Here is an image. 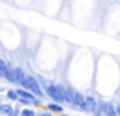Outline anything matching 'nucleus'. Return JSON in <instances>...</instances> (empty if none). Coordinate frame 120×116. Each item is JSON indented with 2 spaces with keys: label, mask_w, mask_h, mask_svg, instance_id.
Masks as SVG:
<instances>
[{
  "label": "nucleus",
  "mask_w": 120,
  "mask_h": 116,
  "mask_svg": "<svg viewBox=\"0 0 120 116\" xmlns=\"http://www.w3.org/2000/svg\"><path fill=\"white\" fill-rule=\"evenodd\" d=\"M105 116H118L116 114V107H114L112 101H107V105H105Z\"/></svg>",
  "instance_id": "nucleus-4"
},
{
  "label": "nucleus",
  "mask_w": 120,
  "mask_h": 116,
  "mask_svg": "<svg viewBox=\"0 0 120 116\" xmlns=\"http://www.w3.org/2000/svg\"><path fill=\"white\" fill-rule=\"evenodd\" d=\"M38 116H52V114H51V112H49V110H47V112H39V114H38Z\"/></svg>",
  "instance_id": "nucleus-11"
},
{
  "label": "nucleus",
  "mask_w": 120,
  "mask_h": 116,
  "mask_svg": "<svg viewBox=\"0 0 120 116\" xmlns=\"http://www.w3.org/2000/svg\"><path fill=\"white\" fill-rule=\"evenodd\" d=\"M21 88L32 92L36 97H43V95H45V90H43V86L39 84V79H36V77H32V75H26V79H24V82H22Z\"/></svg>",
  "instance_id": "nucleus-1"
},
{
  "label": "nucleus",
  "mask_w": 120,
  "mask_h": 116,
  "mask_svg": "<svg viewBox=\"0 0 120 116\" xmlns=\"http://www.w3.org/2000/svg\"><path fill=\"white\" fill-rule=\"evenodd\" d=\"M21 116H38V114H36V110L32 107H28V109H22L21 110Z\"/></svg>",
  "instance_id": "nucleus-9"
},
{
  "label": "nucleus",
  "mask_w": 120,
  "mask_h": 116,
  "mask_svg": "<svg viewBox=\"0 0 120 116\" xmlns=\"http://www.w3.org/2000/svg\"><path fill=\"white\" fill-rule=\"evenodd\" d=\"M47 110L49 112H64V105H58V103H47Z\"/></svg>",
  "instance_id": "nucleus-5"
},
{
  "label": "nucleus",
  "mask_w": 120,
  "mask_h": 116,
  "mask_svg": "<svg viewBox=\"0 0 120 116\" xmlns=\"http://www.w3.org/2000/svg\"><path fill=\"white\" fill-rule=\"evenodd\" d=\"M8 65H9V64H6V62L0 58V77H4V79H6V71H8Z\"/></svg>",
  "instance_id": "nucleus-10"
},
{
  "label": "nucleus",
  "mask_w": 120,
  "mask_h": 116,
  "mask_svg": "<svg viewBox=\"0 0 120 116\" xmlns=\"http://www.w3.org/2000/svg\"><path fill=\"white\" fill-rule=\"evenodd\" d=\"M15 77H17V84H19V86H22V82H24L26 75H24V71H22L21 67H15Z\"/></svg>",
  "instance_id": "nucleus-6"
},
{
  "label": "nucleus",
  "mask_w": 120,
  "mask_h": 116,
  "mask_svg": "<svg viewBox=\"0 0 120 116\" xmlns=\"http://www.w3.org/2000/svg\"><path fill=\"white\" fill-rule=\"evenodd\" d=\"M86 107H88V112L94 114V112L98 110V107H99L98 97H94V95H86Z\"/></svg>",
  "instance_id": "nucleus-2"
},
{
  "label": "nucleus",
  "mask_w": 120,
  "mask_h": 116,
  "mask_svg": "<svg viewBox=\"0 0 120 116\" xmlns=\"http://www.w3.org/2000/svg\"><path fill=\"white\" fill-rule=\"evenodd\" d=\"M0 90H2V88H0Z\"/></svg>",
  "instance_id": "nucleus-13"
},
{
  "label": "nucleus",
  "mask_w": 120,
  "mask_h": 116,
  "mask_svg": "<svg viewBox=\"0 0 120 116\" xmlns=\"http://www.w3.org/2000/svg\"><path fill=\"white\" fill-rule=\"evenodd\" d=\"M6 80L8 82H17V77H15V67L13 65H8V71H6Z\"/></svg>",
  "instance_id": "nucleus-3"
},
{
  "label": "nucleus",
  "mask_w": 120,
  "mask_h": 116,
  "mask_svg": "<svg viewBox=\"0 0 120 116\" xmlns=\"http://www.w3.org/2000/svg\"><path fill=\"white\" fill-rule=\"evenodd\" d=\"M8 99L9 101H19V94H17V90H8Z\"/></svg>",
  "instance_id": "nucleus-8"
},
{
  "label": "nucleus",
  "mask_w": 120,
  "mask_h": 116,
  "mask_svg": "<svg viewBox=\"0 0 120 116\" xmlns=\"http://www.w3.org/2000/svg\"><path fill=\"white\" fill-rule=\"evenodd\" d=\"M0 105H2V103H0Z\"/></svg>",
  "instance_id": "nucleus-14"
},
{
  "label": "nucleus",
  "mask_w": 120,
  "mask_h": 116,
  "mask_svg": "<svg viewBox=\"0 0 120 116\" xmlns=\"http://www.w3.org/2000/svg\"><path fill=\"white\" fill-rule=\"evenodd\" d=\"M13 112H15V110H13V107H11V105H4V103L0 105V114H6V116H11Z\"/></svg>",
  "instance_id": "nucleus-7"
},
{
  "label": "nucleus",
  "mask_w": 120,
  "mask_h": 116,
  "mask_svg": "<svg viewBox=\"0 0 120 116\" xmlns=\"http://www.w3.org/2000/svg\"><path fill=\"white\" fill-rule=\"evenodd\" d=\"M114 107H116V114L120 116V103H118V105H114Z\"/></svg>",
  "instance_id": "nucleus-12"
}]
</instances>
